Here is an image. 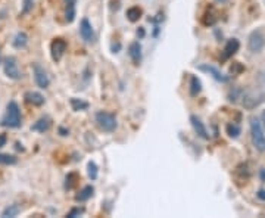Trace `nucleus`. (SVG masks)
<instances>
[{
	"label": "nucleus",
	"mask_w": 265,
	"mask_h": 218,
	"mask_svg": "<svg viewBox=\"0 0 265 218\" xmlns=\"http://www.w3.org/2000/svg\"><path fill=\"white\" fill-rule=\"evenodd\" d=\"M250 125V139L253 146L258 152H265V130L261 124V121L256 117H252L249 119Z\"/></svg>",
	"instance_id": "1"
},
{
	"label": "nucleus",
	"mask_w": 265,
	"mask_h": 218,
	"mask_svg": "<svg viewBox=\"0 0 265 218\" xmlns=\"http://www.w3.org/2000/svg\"><path fill=\"white\" fill-rule=\"evenodd\" d=\"M2 125L8 128H18L21 127V111L17 102H9L6 108V114L2 118Z\"/></svg>",
	"instance_id": "2"
},
{
	"label": "nucleus",
	"mask_w": 265,
	"mask_h": 218,
	"mask_svg": "<svg viewBox=\"0 0 265 218\" xmlns=\"http://www.w3.org/2000/svg\"><path fill=\"white\" fill-rule=\"evenodd\" d=\"M96 122H98L101 130L108 131V133H111V131H114L117 128V118H115V115L111 114V112H106V111H99L96 114Z\"/></svg>",
	"instance_id": "3"
},
{
	"label": "nucleus",
	"mask_w": 265,
	"mask_h": 218,
	"mask_svg": "<svg viewBox=\"0 0 265 218\" xmlns=\"http://www.w3.org/2000/svg\"><path fill=\"white\" fill-rule=\"evenodd\" d=\"M242 99H243V100H242L243 106H245L246 109L252 111V109H255L256 106H259V105L264 102L265 95H264L262 92H259V90H250V92L243 93V95H242Z\"/></svg>",
	"instance_id": "4"
},
{
	"label": "nucleus",
	"mask_w": 265,
	"mask_h": 218,
	"mask_svg": "<svg viewBox=\"0 0 265 218\" xmlns=\"http://www.w3.org/2000/svg\"><path fill=\"white\" fill-rule=\"evenodd\" d=\"M265 47V36L261 30H255L250 33L247 39V49L252 53H259Z\"/></svg>",
	"instance_id": "5"
},
{
	"label": "nucleus",
	"mask_w": 265,
	"mask_h": 218,
	"mask_svg": "<svg viewBox=\"0 0 265 218\" xmlns=\"http://www.w3.org/2000/svg\"><path fill=\"white\" fill-rule=\"evenodd\" d=\"M3 69H5V74L12 79V80H20L21 79V71L18 68L17 59L14 56H8L3 60Z\"/></svg>",
	"instance_id": "6"
},
{
	"label": "nucleus",
	"mask_w": 265,
	"mask_h": 218,
	"mask_svg": "<svg viewBox=\"0 0 265 218\" xmlns=\"http://www.w3.org/2000/svg\"><path fill=\"white\" fill-rule=\"evenodd\" d=\"M33 72H34V80H36V84L40 87V89H47L49 87V77H47V72L44 71V68L39 63H34L33 65Z\"/></svg>",
	"instance_id": "7"
},
{
	"label": "nucleus",
	"mask_w": 265,
	"mask_h": 218,
	"mask_svg": "<svg viewBox=\"0 0 265 218\" xmlns=\"http://www.w3.org/2000/svg\"><path fill=\"white\" fill-rule=\"evenodd\" d=\"M201 71H204V72H208L209 76H212L217 81H220V83H227L228 81V77L225 76V74H223V72L217 68V66H214V65H209V63H202V65H199L198 66Z\"/></svg>",
	"instance_id": "8"
},
{
	"label": "nucleus",
	"mask_w": 265,
	"mask_h": 218,
	"mask_svg": "<svg viewBox=\"0 0 265 218\" xmlns=\"http://www.w3.org/2000/svg\"><path fill=\"white\" fill-rule=\"evenodd\" d=\"M80 36L85 43H92L95 40V31L93 27L87 18H84L80 24Z\"/></svg>",
	"instance_id": "9"
},
{
	"label": "nucleus",
	"mask_w": 265,
	"mask_h": 218,
	"mask_svg": "<svg viewBox=\"0 0 265 218\" xmlns=\"http://www.w3.org/2000/svg\"><path fill=\"white\" fill-rule=\"evenodd\" d=\"M66 50V41L62 39H55L50 44V52H52V58L53 60H61L63 53Z\"/></svg>",
	"instance_id": "10"
},
{
	"label": "nucleus",
	"mask_w": 265,
	"mask_h": 218,
	"mask_svg": "<svg viewBox=\"0 0 265 218\" xmlns=\"http://www.w3.org/2000/svg\"><path fill=\"white\" fill-rule=\"evenodd\" d=\"M190 122H192L193 130L196 131V134H198L201 139H204V140H209L208 130H206V127H205V124L202 122V119H201V118H198L196 115H192V117H190Z\"/></svg>",
	"instance_id": "11"
},
{
	"label": "nucleus",
	"mask_w": 265,
	"mask_h": 218,
	"mask_svg": "<svg viewBox=\"0 0 265 218\" xmlns=\"http://www.w3.org/2000/svg\"><path fill=\"white\" fill-rule=\"evenodd\" d=\"M239 47H240L239 40H237V39H230V40L227 41V44H225L224 50H223L221 60H227L228 58H231V56H233V55L239 50Z\"/></svg>",
	"instance_id": "12"
},
{
	"label": "nucleus",
	"mask_w": 265,
	"mask_h": 218,
	"mask_svg": "<svg viewBox=\"0 0 265 218\" xmlns=\"http://www.w3.org/2000/svg\"><path fill=\"white\" fill-rule=\"evenodd\" d=\"M128 55L134 62V65H139L142 62V44L139 41H133L128 46Z\"/></svg>",
	"instance_id": "13"
},
{
	"label": "nucleus",
	"mask_w": 265,
	"mask_h": 218,
	"mask_svg": "<svg viewBox=\"0 0 265 218\" xmlns=\"http://www.w3.org/2000/svg\"><path fill=\"white\" fill-rule=\"evenodd\" d=\"M25 100L27 103L30 105H34V106H41L44 103V96L39 92H27L25 93Z\"/></svg>",
	"instance_id": "14"
},
{
	"label": "nucleus",
	"mask_w": 265,
	"mask_h": 218,
	"mask_svg": "<svg viewBox=\"0 0 265 218\" xmlns=\"http://www.w3.org/2000/svg\"><path fill=\"white\" fill-rule=\"evenodd\" d=\"M75 5L77 0H65V18L69 24L75 20Z\"/></svg>",
	"instance_id": "15"
},
{
	"label": "nucleus",
	"mask_w": 265,
	"mask_h": 218,
	"mask_svg": "<svg viewBox=\"0 0 265 218\" xmlns=\"http://www.w3.org/2000/svg\"><path fill=\"white\" fill-rule=\"evenodd\" d=\"M50 125H52L50 118L43 117V118H40V119L31 127V130H33V131H39V133H44V131H47V130L50 128Z\"/></svg>",
	"instance_id": "16"
},
{
	"label": "nucleus",
	"mask_w": 265,
	"mask_h": 218,
	"mask_svg": "<svg viewBox=\"0 0 265 218\" xmlns=\"http://www.w3.org/2000/svg\"><path fill=\"white\" fill-rule=\"evenodd\" d=\"M93 192H95L93 186H85V187H82V189L80 190V193L75 196V200H77V202H85L87 199H90V198L93 196Z\"/></svg>",
	"instance_id": "17"
},
{
	"label": "nucleus",
	"mask_w": 265,
	"mask_h": 218,
	"mask_svg": "<svg viewBox=\"0 0 265 218\" xmlns=\"http://www.w3.org/2000/svg\"><path fill=\"white\" fill-rule=\"evenodd\" d=\"M20 212H21V206H20L18 203H14V205L6 206V208L2 211V217H3V218H8V217L14 218V217H17Z\"/></svg>",
	"instance_id": "18"
},
{
	"label": "nucleus",
	"mask_w": 265,
	"mask_h": 218,
	"mask_svg": "<svg viewBox=\"0 0 265 218\" xmlns=\"http://www.w3.org/2000/svg\"><path fill=\"white\" fill-rule=\"evenodd\" d=\"M28 44V36L25 33H18L14 39V47L17 49H24L25 46Z\"/></svg>",
	"instance_id": "19"
},
{
	"label": "nucleus",
	"mask_w": 265,
	"mask_h": 218,
	"mask_svg": "<svg viewBox=\"0 0 265 218\" xmlns=\"http://www.w3.org/2000/svg\"><path fill=\"white\" fill-rule=\"evenodd\" d=\"M201 92H202V83H201V80L196 76H193L190 79V95L192 96H198Z\"/></svg>",
	"instance_id": "20"
},
{
	"label": "nucleus",
	"mask_w": 265,
	"mask_h": 218,
	"mask_svg": "<svg viewBox=\"0 0 265 218\" xmlns=\"http://www.w3.org/2000/svg\"><path fill=\"white\" fill-rule=\"evenodd\" d=\"M225 130H227V134H228L231 139H237V137L240 136V133H242L240 125H239V124H236V122H230V124H227Z\"/></svg>",
	"instance_id": "21"
},
{
	"label": "nucleus",
	"mask_w": 265,
	"mask_h": 218,
	"mask_svg": "<svg viewBox=\"0 0 265 218\" xmlns=\"http://www.w3.org/2000/svg\"><path fill=\"white\" fill-rule=\"evenodd\" d=\"M140 17H142V9H140V8H137V6H133V8H130V9L127 11V18H128L131 22L139 21V20H140Z\"/></svg>",
	"instance_id": "22"
},
{
	"label": "nucleus",
	"mask_w": 265,
	"mask_h": 218,
	"mask_svg": "<svg viewBox=\"0 0 265 218\" xmlns=\"http://www.w3.org/2000/svg\"><path fill=\"white\" fill-rule=\"evenodd\" d=\"M18 162V158L8 154H0V164L2 165H15Z\"/></svg>",
	"instance_id": "23"
},
{
	"label": "nucleus",
	"mask_w": 265,
	"mask_h": 218,
	"mask_svg": "<svg viewBox=\"0 0 265 218\" xmlns=\"http://www.w3.org/2000/svg\"><path fill=\"white\" fill-rule=\"evenodd\" d=\"M71 105H72L74 111H81V109H85L88 106L87 102H82V100H78V99H71Z\"/></svg>",
	"instance_id": "24"
},
{
	"label": "nucleus",
	"mask_w": 265,
	"mask_h": 218,
	"mask_svg": "<svg viewBox=\"0 0 265 218\" xmlns=\"http://www.w3.org/2000/svg\"><path fill=\"white\" fill-rule=\"evenodd\" d=\"M88 177L92 180H96L98 178V165L95 162H88Z\"/></svg>",
	"instance_id": "25"
},
{
	"label": "nucleus",
	"mask_w": 265,
	"mask_h": 218,
	"mask_svg": "<svg viewBox=\"0 0 265 218\" xmlns=\"http://www.w3.org/2000/svg\"><path fill=\"white\" fill-rule=\"evenodd\" d=\"M33 2L34 0H24V9H22V15L28 14L33 9Z\"/></svg>",
	"instance_id": "26"
},
{
	"label": "nucleus",
	"mask_w": 265,
	"mask_h": 218,
	"mask_svg": "<svg viewBox=\"0 0 265 218\" xmlns=\"http://www.w3.org/2000/svg\"><path fill=\"white\" fill-rule=\"evenodd\" d=\"M75 177H77L75 174H69V176L66 177V189H72V187H74V184H75L74 178H75Z\"/></svg>",
	"instance_id": "27"
},
{
	"label": "nucleus",
	"mask_w": 265,
	"mask_h": 218,
	"mask_svg": "<svg viewBox=\"0 0 265 218\" xmlns=\"http://www.w3.org/2000/svg\"><path fill=\"white\" fill-rule=\"evenodd\" d=\"M80 214H82V209H80V208H74V209H71V211L66 214V217L74 218V217H77V215H80Z\"/></svg>",
	"instance_id": "28"
},
{
	"label": "nucleus",
	"mask_w": 265,
	"mask_h": 218,
	"mask_svg": "<svg viewBox=\"0 0 265 218\" xmlns=\"http://www.w3.org/2000/svg\"><path fill=\"white\" fill-rule=\"evenodd\" d=\"M256 196H258V199H261V200H264V202H265V189L258 190V192H256Z\"/></svg>",
	"instance_id": "29"
},
{
	"label": "nucleus",
	"mask_w": 265,
	"mask_h": 218,
	"mask_svg": "<svg viewBox=\"0 0 265 218\" xmlns=\"http://www.w3.org/2000/svg\"><path fill=\"white\" fill-rule=\"evenodd\" d=\"M6 141H8V137H6L5 134H0V148H2V146H5V144H6Z\"/></svg>",
	"instance_id": "30"
},
{
	"label": "nucleus",
	"mask_w": 265,
	"mask_h": 218,
	"mask_svg": "<svg viewBox=\"0 0 265 218\" xmlns=\"http://www.w3.org/2000/svg\"><path fill=\"white\" fill-rule=\"evenodd\" d=\"M261 124H262V127H264V130H265V109H264L262 114H261Z\"/></svg>",
	"instance_id": "31"
},
{
	"label": "nucleus",
	"mask_w": 265,
	"mask_h": 218,
	"mask_svg": "<svg viewBox=\"0 0 265 218\" xmlns=\"http://www.w3.org/2000/svg\"><path fill=\"white\" fill-rule=\"evenodd\" d=\"M259 177H261V180H262V181H265V168H261V171H259Z\"/></svg>",
	"instance_id": "32"
},
{
	"label": "nucleus",
	"mask_w": 265,
	"mask_h": 218,
	"mask_svg": "<svg viewBox=\"0 0 265 218\" xmlns=\"http://www.w3.org/2000/svg\"><path fill=\"white\" fill-rule=\"evenodd\" d=\"M137 36H140V37H143L144 36V30L143 28H140L139 31H137Z\"/></svg>",
	"instance_id": "33"
},
{
	"label": "nucleus",
	"mask_w": 265,
	"mask_h": 218,
	"mask_svg": "<svg viewBox=\"0 0 265 218\" xmlns=\"http://www.w3.org/2000/svg\"><path fill=\"white\" fill-rule=\"evenodd\" d=\"M120 47H121V46H120V43H117V46H115V44L112 46V50H114V52H115V50H120Z\"/></svg>",
	"instance_id": "34"
},
{
	"label": "nucleus",
	"mask_w": 265,
	"mask_h": 218,
	"mask_svg": "<svg viewBox=\"0 0 265 218\" xmlns=\"http://www.w3.org/2000/svg\"><path fill=\"white\" fill-rule=\"evenodd\" d=\"M218 2H225V0H218Z\"/></svg>",
	"instance_id": "35"
}]
</instances>
